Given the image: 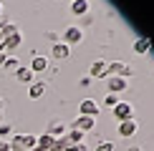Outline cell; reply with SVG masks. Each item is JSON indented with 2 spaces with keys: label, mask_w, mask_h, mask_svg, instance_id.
Masks as SVG:
<instances>
[{
  "label": "cell",
  "mask_w": 154,
  "mask_h": 151,
  "mask_svg": "<svg viewBox=\"0 0 154 151\" xmlns=\"http://www.w3.org/2000/svg\"><path fill=\"white\" fill-rule=\"evenodd\" d=\"M114 118L121 123V121H129V118H134V103H129V101H119L116 106H114Z\"/></svg>",
  "instance_id": "cell-1"
},
{
  "label": "cell",
  "mask_w": 154,
  "mask_h": 151,
  "mask_svg": "<svg viewBox=\"0 0 154 151\" xmlns=\"http://www.w3.org/2000/svg\"><path fill=\"white\" fill-rule=\"evenodd\" d=\"M106 73H109V76H121V78H129L134 71L126 66L124 61H111V63H106Z\"/></svg>",
  "instance_id": "cell-2"
},
{
  "label": "cell",
  "mask_w": 154,
  "mask_h": 151,
  "mask_svg": "<svg viewBox=\"0 0 154 151\" xmlns=\"http://www.w3.org/2000/svg\"><path fill=\"white\" fill-rule=\"evenodd\" d=\"M81 40H83V30L79 25H68V28L63 30V43H66V46H79Z\"/></svg>",
  "instance_id": "cell-3"
},
{
  "label": "cell",
  "mask_w": 154,
  "mask_h": 151,
  "mask_svg": "<svg viewBox=\"0 0 154 151\" xmlns=\"http://www.w3.org/2000/svg\"><path fill=\"white\" fill-rule=\"evenodd\" d=\"M99 111H101V106L96 103L94 98H83L81 103H79V116H91V118H96V116H99Z\"/></svg>",
  "instance_id": "cell-4"
},
{
  "label": "cell",
  "mask_w": 154,
  "mask_h": 151,
  "mask_svg": "<svg viewBox=\"0 0 154 151\" xmlns=\"http://www.w3.org/2000/svg\"><path fill=\"white\" fill-rule=\"evenodd\" d=\"M106 86H109V93H124L126 88H129V81L126 78H121V76H109L106 78Z\"/></svg>",
  "instance_id": "cell-5"
},
{
  "label": "cell",
  "mask_w": 154,
  "mask_h": 151,
  "mask_svg": "<svg viewBox=\"0 0 154 151\" xmlns=\"http://www.w3.org/2000/svg\"><path fill=\"white\" fill-rule=\"evenodd\" d=\"M116 131H119V136H121V138H131V136H137V131H139V123H137V118L121 121V123L116 126Z\"/></svg>",
  "instance_id": "cell-6"
},
{
  "label": "cell",
  "mask_w": 154,
  "mask_h": 151,
  "mask_svg": "<svg viewBox=\"0 0 154 151\" xmlns=\"http://www.w3.org/2000/svg\"><path fill=\"white\" fill-rule=\"evenodd\" d=\"M106 63H109V61H101V58L94 61L91 68H88V78H91V81H94V78H109V73H106Z\"/></svg>",
  "instance_id": "cell-7"
},
{
  "label": "cell",
  "mask_w": 154,
  "mask_h": 151,
  "mask_svg": "<svg viewBox=\"0 0 154 151\" xmlns=\"http://www.w3.org/2000/svg\"><path fill=\"white\" fill-rule=\"evenodd\" d=\"M71 129H79V131H83V134H88V131L96 129V118H91V116H79V118L71 123Z\"/></svg>",
  "instance_id": "cell-8"
},
{
  "label": "cell",
  "mask_w": 154,
  "mask_h": 151,
  "mask_svg": "<svg viewBox=\"0 0 154 151\" xmlns=\"http://www.w3.org/2000/svg\"><path fill=\"white\" fill-rule=\"evenodd\" d=\"M66 131H68V126L56 118V121H51V123H48L46 134H48V136H53V138H63V136H66Z\"/></svg>",
  "instance_id": "cell-9"
},
{
  "label": "cell",
  "mask_w": 154,
  "mask_h": 151,
  "mask_svg": "<svg viewBox=\"0 0 154 151\" xmlns=\"http://www.w3.org/2000/svg\"><path fill=\"white\" fill-rule=\"evenodd\" d=\"M20 43H23V33L20 30H18V33H10V35H5V40H3V50L10 53V50H15Z\"/></svg>",
  "instance_id": "cell-10"
},
{
  "label": "cell",
  "mask_w": 154,
  "mask_h": 151,
  "mask_svg": "<svg viewBox=\"0 0 154 151\" xmlns=\"http://www.w3.org/2000/svg\"><path fill=\"white\" fill-rule=\"evenodd\" d=\"M46 81H33V83H30L28 86V96L30 98H33V101H38V98H43V96H46Z\"/></svg>",
  "instance_id": "cell-11"
},
{
  "label": "cell",
  "mask_w": 154,
  "mask_h": 151,
  "mask_svg": "<svg viewBox=\"0 0 154 151\" xmlns=\"http://www.w3.org/2000/svg\"><path fill=\"white\" fill-rule=\"evenodd\" d=\"M30 71H33V73H43V71H48V68H51V61L46 58V55H33V63H30Z\"/></svg>",
  "instance_id": "cell-12"
},
{
  "label": "cell",
  "mask_w": 154,
  "mask_h": 151,
  "mask_svg": "<svg viewBox=\"0 0 154 151\" xmlns=\"http://www.w3.org/2000/svg\"><path fill=\"white\" fill-rule=\"evenodd\" d=\"M149 50H152V40L146 35H139L137 40H134V53L137 55H146Z\"/></svg>",
  "instance_id": "cell-13"
},
{
  "label": "cell",
  "mask_w": 154,
  "mask_h": 151,
  "mask_svg": "<svg viewBox=\"0 0 154 151\" xmlns=\"http://www.w3.org/2000/svg\"><path fill=\"white\" fill-rule=\"evenodd\" d=\"M15 78L18 81H20V83H33V81H35V73L33 71H30V68L28 66H20V68H18V71H15Z\"/></svg>",
  "instance_id": "cell-14"
},
{
  "label": "cell",
  "mask_w": 154,
  "mask_h": 151,
  "mask_svg": "<svg viewBox=\"0 0 154 151\" xmlns=\"http://www.w3.org/2000/svg\"><path fill=\"white\" fill-rule=\"evenodd\" d=\"M68 55H71V46H66V43H53V58L56 61H66Z\"/></svg>",
  "instance_id": "cell-15"
},
{
  "label": "cell",
  "mask_w": 154,
  "mask_h": 151,
  "mask_svg": "<svg viewBox=\"0 0 154 151\" xmlns=\"http://www.w3.org/2000/svg\"><path fill=\"white\" fill-rule=\"evenodd\" d=\"M68 10H71L73 15H88V0H71Z\"/></svg>",
  "instance_id": "cell-16"
},
{
  "label": "cell",
  "mask_w": 154,
  "mask_h": 151,
  "mask_svg": "<svg viewBox=\"0 0 154 151\" xmlns=\"http://www.w3.org/2000/svg\"><path fill=\"white\" fill-rule=\"evenodd\" d=\"M83 136H86V134H83V131H79V129H68V131H66L68 144H81V141H83Z\"/></svg>",
  "instance_id": "cell-17"
},
{
  "label": "cell",
  "mask_w": 154,
  "mask_h": 151,
  "mask_svg": "<svg viewBox=\"0 0 154 151\" xmlns=\"http://www.w3.org/2000/svg\"><path fill=\"white\" fill-rule=\"evenodd\" d=\"M3 68H8V71H18V68H20V61H18L15 55H8L5 63H3Z\"/></svg>",
  "instance_id": "cell-18"
},
{
  "label": "cell",
  "mask_w": 154,
  "mask_h": 151,
  "mask_svg": "<svg viewBox=\"0 0 154 151\" xmlns=\"http://www.w3.org/2000/svg\"><path fill=\"white\" fill-rule=\"evenodd\" d=\"M94 151H116V146H114L111 141H99L96 144V149Z\"/></svg>",
  "instance_id": "cell-19"
},
{
  "label": "cell",
  "mask_w": 154,
  "mask_h": 151,
  "mask_svg": "<svg viewBox=\"0 0 154 151\" xmlns=\"http://www.w3.org/2000/svg\"><path fill=\"white\" fill-rule=\"evenodd\" d=\"M116 103H119V96H116V93H106V98H104V106H109V108H114Z\"/></svg>",
  "instance_id": "cell-20"
},
{
  "label": "cell",
  "mask_w": 154,
  "mask_h": 151,
  "mask_svg": "<svg viewBox=\"0 0 154 151\" xmlns=\"http://www.w3.org/2000/svg\"><path fill=\"white\" fill-rule=\"evenodd\" d=\"M13 134V126L10 123H0V138H5V136H10Z\"/></svg>",
  "instance_id": "cell-21"
},
{
  "label": "cell",
  "mask_w": 154,
  "mask_h": 151,
  "mask_svg": "<svg viewBox=\"0 0 154 151\" xmlns=\"http://www.w3.org/2000/svg\"><path fill=\"white\" fill-rule=\"evenodd\" d=\"M79 86H81V88H88V86H91V78H88V76H83V78L79 81Z\"/></svg>",
  "instance_id": "cell-22"
},
{
  "label": "cell",
  "mask_w": 154,
  "mask_h": 151,
  "mask_svg": "<svg viewBox=\"0 0 154 151\" xmlns=\"http://www.w3.org/2000/svg\"><path fill=\"white\" fill-rule=\"evenodd\" d=\"M0 151H13L10 149V141H0Z\"/></svg>",
  "instance_id": "cell-23"
},
{
  "label": "cell",
  "mask_w": 154,
  "mask_h": 151,
  "mask_svg": "<svg viewBox=\"0 0 154 151\" xmlns=\"http://www.w3.org/2000/svg\"><path fill=\"white\" fill-rule=\"evenodd\" d=\"M5 58H8V53H5V50H0V66L5 63Z\"/></svg>",
  "instance_id": "cell-24"
},
{
  "label": "cell",
  "mask_w": 154,
  "mask_h": 151,
  "mask_svg": "<svg viewBox=\"0 0 154 151\" xmlns=\"http://www.w3.org/2000/svg\"><path fill=\"white\" fill-rule=\"evenodd\" d=\"M3 108H5V103H3V98H0V123H3Z\"/></svg>",
  "instance_id": "cell-25"
},
{
  "label": "cell",
  "mask_w": 154,
  "mask_h": 151,
  "mask_svg": "<svg viewBox=\"0 0 154 151\" xmlns=\"http://www.w3.org/2000/svg\"><path fill=\"white\" fill-rule=\"evenodd\" d=\"M129 151H142V146H131V149H129Z\"/></svg>",
  "instance_id": "cell-26"
},
{
  "label": "cell",
  "mask_w": 154,
  "mask_h": 151,
  "mask_svg": "<svg viewBox=\"0 0 154 151\" xmlns=\"http://www.w3.org/2000/svg\"><path fill=\"white\" fill-rule=\"evenodd\" d=\"M30 151H41V149H38V146H33V149H30Z\"/></svg>",
  "instance_id": "cell-27"
},
{
  "label": "cell",
  "mask_w": 154,
  "mask_h": 151,
  "mask_svg": "<svg viewBox=\"0 0 154 151\" xmlns=\"http://www.w3.org/2000/svg\"><path fill=\"white\" fill-rule=\"evenodd\" d=\"M0 15H3V5H0Z\"/></svg>",
  "instance_id": "cell-28"
},
{
  "label": "cell",
  "mask_w": 154,
  "mask_h": 151,
  "mask_svg": "<svg viewBox=\"0 0 154 151\" xmlns=\"http://www.w3.org/2000/svg\"><path fill=\"white\" fill-rule=\"evenodd\" d=\"M0 30H3V20H0Z\"/></svg>",
  "instance_id": "cell-29"
}]
</instances>
